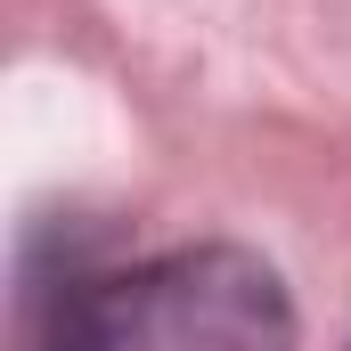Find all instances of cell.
<instances>
[{"mask_svg":"<svg viewBox=\"0 0 351 351\" xmlns=\"http://www.w3.org/2000/svg\"><path fill=\"white\" fill-rule=\"evenodd\" d=\"M49 351H294V302L278 269L237 245H188L139 269L74 278Z\"/></svg>","mask_w":351,"mask_h":351,"instance_id":"obj_1","label":"cell"}]
</instances>
